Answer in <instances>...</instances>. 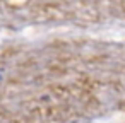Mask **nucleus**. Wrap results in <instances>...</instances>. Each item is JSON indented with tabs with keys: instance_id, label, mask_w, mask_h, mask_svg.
Returning a JSON list of instances; mask_svg holds the SVG:
<instances>
[{
	"instance_id": "obj_1",
	"label": "nucleus",
	"mask_w": 125,
	"mask_h": 123,
	"mask_svg": "<svg viewBox=\"0 0 125 123\" xmlns=\"http://www.w3.org/2000/svg\"><path fill=\"white\" fill-rule=\"evenodd\" d=\"M0 80H2V75H0Z\"/></svg>"
}]
</instances>
